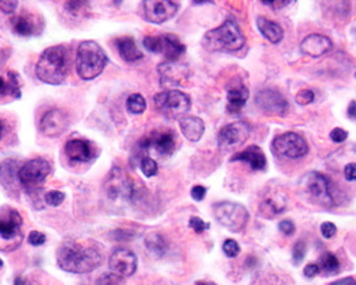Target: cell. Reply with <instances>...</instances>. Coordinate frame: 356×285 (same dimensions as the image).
I'll use <instances>...</instances> for the list:
<instances>
[{"label":"cell","instance_id":"1","mask_svg":"<svg viewBox=\"0 0 356 285\" xmlns=\"http://www.w3.org/2000/svg\"><path fill=\"white\" fill-rule=\"evenodd\" d=\"M57 264L63 271L73 274L92 272L103 263L99 247L92 241L67 240L57 248Z\"/></svg>","mask_w":356,"mask_h":285},{"label":"cell","instance_id":"2","mask_svg":"<svg viewBox=\"0 0 356 285\" xmlns=\"http://www.w3.org/2000/svg\"><path fill=\"white\" fill-rule=\"evenodd\" d=\"M69 72V54L65 46L46 49L38 60L36 76L47 84H62Z\"/></svg>","mask_w":356,"mask_h":285},{"label":"cell","instance_id":"3","mask_svg":"<svg viewBox=\"0 0 356 285\" xmlns=\"http://www.w3.org/2000/svg\"><path fill=\"white\" fill-rule=\"evenodd\" d=\"M202 44L210 51L234 53L244 47L245 38L241 33L238 24L234 20H225L221 26L205 33Z\"/></svg>","mask_w":356,"mask_h":285},{"label":"cell","instance_id":"4","mask_svg":"<svg viewBox=\"0 0 356 285\" xmlns=\"http://www.w3.org/2000/svg\"><path fill=\"white\" fill-rule=\"evenodd\" d=\"M107 62L106 51L95 40H86L77 47L76 70L83 80H93L100 76Z\"/></svg>","mask_w":356,"mask_h":285},{"label":"cell","instance_id":"5","mask_svg":"<svg viewBox=\"0 0 356 285\" xmlns=\"http://www.w3.org/2000/svg\"><path fill=\"white\" fill-rule=\"evenodd\" d=\"M136 194L134 184L120 167H113L104 181V195L113 203L131 202Z\"/></svg>","mask_w":356,"mask_h":285},{"label":"cell","instance_id":"6","mask_svg":"<svg viewBox=\"0 0 356 285\" xmlns=\"http://www.w3.org/2000/svg\"><path fill=\"white\" fill-rule=\"evenodd\" d=\"M301 187L312 203L326 209H331L334 206V197L331 193L330 181L321 173L312 171V173L307 174L301 180Z\"/></svg>","mask_w":356,"mask_h":285},{"label":"cell","instance_id":"7","mask_svg":"<svg viewBox=\"0 0 356 285\" xmlns=\"http://www.w3.org/2000/svg\"><path fill=\"white\" fill-rule=\"evenodd\" d=\"M213 211L217 221L234 233L243 231L250 218L248 210L238 203H231V202L217 203Z\"/></svg>","mask_w":356,"mask_h":285},{"label":"cell","instance_id":"8","mask_svg":"<svg viewBox=\"0 0 356 285\" xmlns=\"http://www.w3.org/2000/svg\"><path fill=\"white\" fill-rule=\"evenodd\" d=\"M156 107L168 119H183L191 108V99L178 90H167L156 95Z\"/></svg>","mask_w":356,"mask_h":285},{"label":"cell","instance_id":"9","mask_svg":"<svg viewBox=\"0 0 356 285\" xmlns=\"http://www.w3.org/2000/svg\"><path fill=\"white\" fill-rule=\"evenodd\" d=\"M144 47L152 53L163 54L167 62H177L178 57L186 53V46L180 42V39L171 33L161 36H145Z\"/></svg>","mask_w":356,"mask_h":285},{"label":"cell","instance_id":"10","mask_svg":"<svg viewBox=\"0 0 356 285\" xmlns=\"http://www.w3.org/2000/svg\"><path fill=\"white\" fill-rule=\"evenodd\" d=\"M51 173V165L44 158H33L26 161L17 173L19 181L26 188H38Z\"/></svg>","mask_w":356,"mask_h":285},{"label":"cell","instance_id":"11","mask_svg":"<svg viewBox=\"0 0 356 285\" xmlns=\"http://www.w3.org/2000/svg\"><path fill=\"white\" fill-rule=\"evenodd\" d=\"M271 147L275 156L286 158H301L308 153L307 141L296 133H285L275 137Z\"/></svg>","mask_w":356,"mask_h":285},{"label":"cell","instance_id":"12","mask_svg":"<svg viewBox=\"0 0 356 285\" xmlns=\"http://www.w3.org/2000/svg\"><path fill=\"white\" fill-rule=\"evenodd\" d=\"M250 133L251 129L245 122H235L227 124L218 133V147L224 152L240 147L248 140Z\"/></svg>","mask_w":356,"mask_h":285},{"label":"cell","instance_id":"13","mask_svg":"<svg viewBox=\"0 0 356 285\" xmlns=\"http://www.w3.org/2000/svg\"><path fill=\"white\" fill-rule=\"evenodd\" d=\"M141 152L154 150L160 156H171L177 149L175 134L171 130L165 131H154L152 136H148L140 141Z\"/></svg>","mask_w":356,"mask_h":285},{"label":"cell","instance_id":"14","mask_svg":"<svg viewBox=\"0 0 356 285\" xmlns=\"http://www.w3.org/2000/svg\"><path fill=\"white\" fill-rule=\"evenodd\" d=\"M108 266L118 277H130L137 270V255L129 248H115L110 255Z\"/></svg>","mask_w":356,"mask_h":285},{"label":"cell","instance_id":"15","mask_svg":"<svg viewBox=\"0 0 356 285\" xmlns=\"http://www.w3.org/2000/svg\"><path fill=\"white\" fill-rule=\"evenodd\" d=\"M255 103L268 116H284L288 108L285 97L274 89H264L258 92Z\"/></svg>","mask_w":356,"mask_h":285},{"label":"cell","instance_id":"16","mask_svg":"<svg viewBox=\"0 0 356 285\" xmlns=\"http://www.w3.org/2000/svg\"><path fill=\"white\" fill-rule=\"evenodd\" d=\"M69 126L70 119L67 113L60 108H51L44 114L40 122V131L46 137H58L67 130Z\"/></svg>","mask_w":356,"mask_h":285},{"label":"cell","instance_id":"17","mask_svg":"<svg viewBox=\"0 0 356 285\" xmlns=\"http://www.w3.org/2000/svg\"><path fill=\"white\" fill-rule=\"evenodd\" d=\"M143 8L145 19L156 24H161L171 19L178 10V5L171 0H147L143 3Z\"/></svg>","mask_w":356,"mask_h":285},{"label":"cell","instance_id":"18","mask_svg":"<svg viewBox=\"0 0 356 285\" xmlns=\"http://www.w3.org/2000/svg\"><path fill=\"white\" fill-rule=\"evenodd\" d=\"M159 73L161 79L163 88H175V86H184L188 80V67L177 63V62H165L159 66Z\"/></svg>","mask_w":356,"mask_h":285},{"label":"cell","instance_id":"19","mask_svg":"<svg viewBox=\"0 0 356 285\" xmlns=\"http://www.w3.org/2000/svg\"><path fill=\"white\" fill-rule=\"evenodd\" d=\"M66 156L76 163H87L96 157L97 149L93 146V142L83 138H73L66 142L65 147Z\"/></svg>","mask_w":356,"mask_h":285},{"label":"cell","instance_id":"20","mask_svg":"<svg viewBox=\"0 0 356 285\" xmlns=\"http://www.w3.org/2000/svg\"><path fill=\"white\" fill-rule=\"evenodd\" d=\"M20 227H22L20 214L10 207H3L2 218H0V236H2V240L12 241V240H16L17 237L20 238L22 237Z\"/></svg>","mask_w":356,"mask_h":285},{"label":"cell","instance_id":"21","mask_svg":"<svg viewBox=\"0 0 356 285\" xmlns=\"http://www.w3.org/2000/svg\"><path fill=\"white\" fill-rule=\"evenodd\" d=\"M248 97H250V92L247 86L238 79L232 80L227 93V100H228L227 110L234 114L240 113L244 108Z\"/></svg>","mask_w":356,"mask_h":285},{"label":"cell","instance_id":"22","mask_svg":"<svg viewBox=\"0 0 356 285\" xmlns=\"http://www.w3.org/2000/svg\"><path fill=\"white\" fill-rule=\"evenodd\" d=\"M332 49V42L325 35H309L301 43V50L309 57H321Z\"/></svg>","mask_w":356,"mask_h":285},{"label":"cell","instance_id":"23","mask_svg":"<svg viewBox=\"0 0 356 285\" xmlns=\"http://www.w3.org/2000/svg\"><path fill=\"white\" fill-rule=\"evenodd\" d=\"M13 32L19 36H36L42 32L40 19L32 13H23L13 19Z\"/></svg>","mask_w":356,"mask_h":285},{"label":"cell","instance_id":"24","mask_svg":"<svg viewBox=\"0 0 356 285\" xmlns=\"http://www.w3.org/2000/svg\"><path fill=\"white\" fill-rule=\"evenodd\" d=\"M285 209H286V198L281 193H270L259 204V213L265 218H274L278 214H281Z\"/></svg>","mask_w":356,"mask_h":285},{"label":"cell","instance_id":"25","mask_svg":"<svg viewBox=\"0 0 356 285\" xmlns=\"http://www.w3.org/2000/svg\"><path fill=\"white\" fill-rule=\"evenodd\" d=\"M232 161H243L250 164V167L255 171H264L266 168V158L261 147L250 146L245 150L232 156Z\"/></svg>","mask_w":356,"mask_h":285},{"label":"cell","instance_id":"26","mask_svg":"<svg viewBox=\"0 0 356 285\" xmlns=\"http://www.w3.org/2000/svg\"><path fill=\"white\" fill-rule=\"evenodd\" d=\"M257 26H258V31L261 32V35L268 39L271 43L277 44L282 40L284 38V28L273 20H268L266 17H258L257 19Z\"/></svg>","mask_w":356,"mask_h":285},{"label":"cell","instance_id":"27","mask_svg":"<svg viewBox=\"0 0 356 285\" xmlns=\"http://www.w3.org/2000/svg\"><path fill=\"white\" fill-rule=\"evenodd\" d=\"M180 129L186 138L190 141H198L205 131V124L200 117L187 116L180 120Z\"/></svg>","mask_w":356,"mask_h":285},{"label":"cell","instance_id":"28","mask_svg":"<svg viewBox=\"0 0 356 285\" xmlns=\"http://www.w3.org/2000/svg\"><path fill=\"white\" fill-rule=\"evenodd\" d=\"M117 44V50L120 53L122 59L126 62H137L140 59H143V51L137 47L134 39L126 36V38H120L115 40Z\"/></svg>","mask_w":356,"mask_h":285},{"label":"cell","instance_id":"29","mask_svg":"<svg viewBox=\"0 0 356 285\" xmlns=\"http://www.w3.org/2000/svg\"><path fill=\"white\" fill-rule=\"evenodd\" d=\"M144 244H145L148 254H152L153 256H156V259L163 256L167 250L165 238L160 233H150L148 236H145Z\"/></svg>","mask_w":356,"mask_h":285},{"label":"cell","instance_id":"30","mask_svg":"<svg viewBox=\"0 0 356 285\" xmlns=\"http://www.w3.org/2000/svg\"><path fill=\"white\" fill-rule=\"evenodd\" d=\"M20 99V81L15 72H9L8 77H2V99Z\"/></svg>","mask_w":356,"mask_h":285},{"label":"cell","instance_id":"31","mask_svg":"<svg viewBox=\"0 0 356 285\" xmlns=\"http://www.w3.org/2000/svg\"><path fill=\"white\" fill-rule=\"evenodd\" d=\"M319 268L325 275H334L339 271V260L332 252H325L319 260Z\"/></svg>","mask_w":356,"mask_h":285},{"label":"cell","instance_id":"32","mask_svg":"<svg viewBox=\"0 0 356 285\" xmlns=\"http://www.w3.org/2000/svg\"><path fill=\"white\" fill-rule=\"evenodd\" d=\"M147 107V103H145V99L136 93V95H131L129 99H127V110L131 113V114H141Z\"/></svg>","mask_w":356,"mask_h":285},{"label":"cell","instance_id":"33","mask_svg":"<svg viewBox=\"0 0 356 285\" xmlns=\"http://www.w3.org/2000/svg\"><path fill=\"white\" fill-rule=\"evenodd\" d=\"M140 168L145 177H154L159 171V164L152 157H144L140 161Z\"/></svg>","mask_w":356,"mask_h":285},{"label":"cell","instance_id":"34","mask_svg":"<svg viewBox=\"0 0 356 285\" xmlns=\"http://www.w3.org/2000/svg\"><path fill=\"white\" fill-rule=\"evenodd\" d=\"M65 198H66V194L63 191H58V190H51L44 197L47 206H51V207L60 206L65 202Z\"/></svg>","mask_w":356,"mask_h":285},{"label":"cell","instance_id":"35","mask_svg":"<svg viewBox=\"0 0 356 285\" xmlns=\"http://www.w3.org/2000/svg\"><path fill=\"white\" fill-rule=\"evenodd\" d=\"M307 254V244L304 241H298L292 248V260L295 266H300L301 261L305 259Z\"/></svg>","mask_w":356,"mask_h":285},{"label":"cell","instance_id":"36","mask_svg":"<svg viewBox=\"0 0 356 285\" xmlns=\"http://www.w3.org/2000/svg\"><path fill=\"white\" fill-rule=\"evenodd\" d=\"M122 284H123V278L118 277L114 272H104L96 281V285H122Z\"/></svg>","mask_w":356,"mask_h":285},{"label":"cell","instance_id":"37","mask_svg":"<svg viewBox=\"0 0 356 285\" xmlns=\"http://www.w3.org/2000/svg\"><path fill=\"white\" fill-rule=\"evenodd\" d=\"M222 251L227 256H229V259H234V256H236L240 254L241 248H240V244L236 243L235 240H225L224 244H222Z\"/></svg>","mask_w":356,"mask_h":285},{"label":"cell","instance_id":"38","mask_svg":"<svg viewBox=\"0 0 356 285\" xmlns=\"http://www.w3.org/2000/svg\"><path fill=\"white\" fill-rule=\"evenodd\" d=\"M314 99H315V93H314L312 90H308V89L301 90L298 95H296V97H295L296 103L301 104V106H307V104L312 103Z\"/></svg>","mask_w":356,"mask_h":285},{"label":"cell","instance_id":"39","mask_svg":"<svg viewBox=\"0 0 356 285\" xmlns=\"http://www.w3.org/2000/svg\"><path fill=\"white\" fill-rule=\"evenodd\" d=\"M190 227L193 228V230L195 231V233H202V231H205L207 228H210V224L209 222H205V221H202L200 217H191L190 218Z\"/></svg>","mask_w":356,"mask_h":285},{"label":"cell","instance_id":"40","mask_svg":"<svg viewBox=\"0 0 356 285\" xmlns=\"http://www.w3.org/2000/svg\"><path fill=\"white\" fill-rule=\"evenodd\" d=\"M321 233L325 238H332L337 234V225L332 222H323L321 225Z\"/></svg>","mask_w":356,"mask_h":285},{"label":"cell","instance_id":"41","mask_svg":"<svg viewBox=\"0 0 356 285\" xmlns=\"http://www.w3.org/2000/svg\"><path fill=\"white\" fill-rule=\"evenodd\" d=\"M44 243H46V236L43 233L32 231L31 234H29V244L39 247V245H43Z\"/></svg>","mask_w":356,"mask_h":285},{"label":"cell","instance_id":"42","mask_svg":"<svg viewBox=\"0 0 356 285\" xmlns=\"http://www.w3.org/2000/svg\"><path fill=\"white\" fill-rule=\"evenodd\" d=\"M330 137H331V140L335 141V142H343V141L348 138V131H345V130L341 129V127H337V129H334V130L331 131Z\"/></svg>","mask_w":356,"mask_h":285},{"label":"cell","instance_id":"43","mask_svg":"<svg viewBox=\"0 0 356 285\" xmlns=\"http://www.w3.org/2000/svg\"><path fill=\"white\" fill-rule=\"evenodd\" d=\"M280 231L285 236H292L295 233V225L289 220H284L280 222Z\"/></svg>","mask_w":356,"mask_h":285},{"label":"cell","instance_id":"44","mask_svg":"<svg viewBox=\"0 0 356 285\" xmlns=\"http://www.w3.org/2000/svg\"><path fill=\"white\" fill-rule=\"evenodd\" d=\"M207 194V188L204 186H195L191 190V197L195 200V202H202Z\"/></svg>","mask_w":356,"mask_h":285},{"label":"cell","instance_id":"45","mask_svg":"<svg viewBox=\"0 0 356 285\" xmlns=\"http://www.w3.org/2000/svg\"><path fill=\"white\" fill-rule=\"evenodd\" d=\"M86 6H87L86 2H67V3H66L67 12H70V13H73V15L80 13L81 9L86 8Z\"/></svg>","mask_w":356,"mask_h":285},{"label":"cell","instance_id":"46","mask_svg":"<svg viewBox=\"0 0 356 285\" xmlns=\"http://www.w3.org/2000/svg\"><path fill=\"white\" fill-rule=\"evenodd\" d=\"M319 272H321L319 264H308V266L304 268V275H305L307 278H314V277H316Z\"/></svg>","mask_w":356,"mask_h":285},{"label":"cell","instance_id":"47","mask_svg":"<svg viewBox=\"0 0 356 285\" xmlns=\"http://www.w3.org/2000/svg\"><path fill=\"white\" fill-rule=\"evenodd\" d=\"M345 179L348 181H356V164L350 163L345 167Z\"/></svg>","mask_w":356,"mask_h":285},{"label":"cell","instance_id":"48","mask_svg":"<svg viewBox=\"0 0 356 285\" xmlns=\"http://www.w3.org/2000/svg\"><path fill=\"white\" fill-rule=\"evenodd\" d=\"M0 8H2L3 13H13L17 9V2H15V0H6V2L0 3Z\"/></svg>","mask_w":356,"mask_h":285},{"label":"cell","instance_id":"49","mask_svg":"<svg viewBox=\"0 0 356 285\" xmlns=\"http://www.w3.org/2000/svg\"><path fill=\"white\" fill-rule=\"evenodd\" d=\"M330 285H356V279L352 278V277H348V278H342V279H338Z\"/></svg>","mask_w":356,"mask_h":285},{"label":"cell","instance_id":"50","mask_svg":"<svg viewBox=\"0 0 356 285\" xmlns=\"http://www.w3.org/2000/svg\"><path fill=\"white\" fill-rule=\"evenodd\" d=\"M348 117L352 120H356V101L352 100L348 106Z\"/></svg>","mask_w":356,"mask_h":285},{"label":"cell","instance_id":"51","mask_svg":"<svg viewBox=\"0 0 356 285\" xmlns=\"http://www.w3.org/2000/svg\"><path fill=\"white\" fill-rule=\"evenodd\" d=\"M265 5H268V6H271V8L278 9V8H284V6H286V5H288V2H274V3H266V2H265Z\"/></svg>","mask_w":356,"mask_h":285},{"label":"cell","instance_id":"52","mask_svg":"<svg viewBox=\"0 0 356 285\" xmlns=\"http://www.w3.org/2000/svg\"><path fill=\"white\" fill-rule=\"evenodd\" d=\"M15 285H27V282H26V279L23 278V277H16L15 278Z\"/></svg>","mask_w":356,"mask_h":285},{"label":"cell","instance_id":"53","mask_svg":"<svg viewBox=\"0 0 356 285\" xmlns=\"http://www.w3.org/2000/svg\"><path fill=\"white\" fill-rule=\"evenodd\" d=\"M194 285H217V284H214V282H207V281H201V282H197V284H194Z\"/></svg>","mask_w":356,"mask_h":285},{"label":"cell","instance_id":"54","mask_svg":"<svg viewBox=\"0 0 356 285\" xmlns=\"http://www.w3.org/2000/svg\"><path fill=\"white\" fill-rule=\"evenodd\" d=\"M29 285H42V284H39L38 281H32V282H29Z\"/></svg>","mask_w":356,"mask_h":285}]
</instances>
